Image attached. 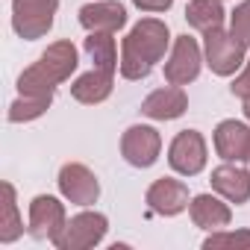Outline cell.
<instances>
[{"label": "cell", "mask_w": 250, "mask_h": 250, "mask_svg": "<svg viewBox=\"0 0 250 250\" xmlns=\"http://www.w3.org/2000/svg\"><path fill=\"white\" fill-rule=\"evenodd\" d=\"M168 42H171V33H168V24L159 21V18H142L130 36L124 39L121 44V77L124 80H145L150 77L153 65L165 56L168 50Z\"/></svg>", "instance_id": "6da1fadb"}, {"label": "cell", "mask_w": 250, "mask_h": 250, "mask_svg": "<svg viewBox=\"0 0 250 250\" xmlns=\"http://www.w3.org/2000/svg\"><path fill=\"white\" fill-rule=\"evenodd\" d=\"M244 44L224 27H215L209 33H203V53H206V65L212 68V74L218 77H232L247 59H244Z\"/></svg>", "instance_id": "7a4b0ae2"}, {"label": "cell", "mask_w": 250, "mask_h": 250, "mask_svg": "<svg viewBox=\"0 0 250 250\" xmlns=\"http://www.w3.org/2000/svg\"><path fill=\"white\" fill-rule=\"evenodd\" d=\"M59 0H12V27L21 39L36 42L50 33Z\"/></svg>", "instance_id": "3957f363"}, {"label": "cell", "mask_w": 250, "mask_h": 250, "mask_svg": "<svg viewBox=\"0 0 250 250\" xmlns=\"http://www.w3.org/2000/svg\"><path fill=\"white\" fill-rule=\"evenodd\" d=\"M106 229H109L106 215H100V212H80V215H74L65 224L62 235L53 244L59 250H88V247H94V244L103 241Z\"/></svg>", "instance_id": "277c9868"}, {"label": "cell", "mask_w": 250, "mask_h": 250, "mask_svg": "<svg viewBox=\"0 0 250 250\" xmlns=\"http://www.w3.org/2000/svg\"><path fill=\"white\" fill-rule=\"evenodd\" d=\"M168 165L183 177H197L206 168V139L197 130H183L168 147Z\"/></svg>", "instance_id": "5b68a950"}, {"label": "cell", "mask_w": 250, "mask_h": 250, "mask_svg": "<svg viewBox=\"0 0 250 250\" xmlns=\"http://www.w3.org/2000/svg\"><path fill=\"white\" fill-rule=\"evenodd\" d=\"M200 65H203L200 44H197L191 36H177V39H174L171 59L165 62V80H168L171 85H188V83L197 80Z\"/></svg>", "instance_id": "8992f818"}, {"label": "cell", "mask_w": 250, "mask_h": 250, "mask_svg": "<svg viewBox=\"0 0 250 250\" xmlns=\"http://www.w3.org/2000/svg\"><path fill=\"white\" fill-rule=\"evenodd\" d=\"M159 150H162V136L145 124H136L121 136V156L133 168H150L159 159Z\"/></svg>", "instance_id": "52a82bcc"}, {"label": "cell", "mask_w": 250, "mask_h": 250, "mask_svg": "<svg viewBox=\"0 0 250 250\" xmlns=\"http://www.w3.org/2000/svg\"><path fill=\"white\" fill-rule=\"evenodd\" d=\"M65 224H68V215L56 197H50V194L33 197V203H30V235L33 238L56 241L65 229Z\"/></svg>", "instance_id": "ba28073f"}, {"label": "cell", "mask_w": 250, "mask_h": 250, "mask_svg": "<svg viewBox=\"0 0 250 250\" xmlns=\"http://www.w3.org/2000/svg\"><path fill=\"white\" fill-rule=\"evenodd\" d=\"M56 183H59L62 197L71 200L74 206H91V203H97V197H100V183H97V177H94L85 165H80V162L62 165Z\"/></svg>", "instance_id": "9c48e42d"}, {"label": "cell", "mask_w": 250, "mask_h": 250, "mask_svg": "<svg viewBox=\"0 0 250 250\" xmlns=\"http://www.w3.org/2000/svg\"><path fill=\"white\" fill-rule=\"evenodd\" d=\"M145 200H147L150 212H156L162 218H174L183 209H188V186L174 177H162L147 188Z\"/></svg>", "instance_id": "30bf717a"}, {"label": "cell", "mask_w": 250, "mask_h": 250, "mask_svg": "<svg viewBox=\"0 0 250 250\" xmlns=\"http://www.w3.org/2000/svg\"><path fill=\"white\" fill-rule=\"evenodd\" d=\"M215 150L224 162H250V127L241 121H221L215 127Z\"/></svg>", "instance_id": "8fae6325"}, {"label": "cell", "mask_w": 250, "mask_h": 250, "mask_svg": "<svg viewBox=\"0 0 250 250\" xmlns=\"http://www.w3.org/2000/svg\"><path fill=\"white\" fill-rule=\"evenodd\" d=\"M212 188L227 200V203H247L250 200V171H244L238 162L218 165L212 171Z\"/></svg>", "instance_id": "7c38bea8"}, {"label": "cell", "mask_w": 250, "mask_h": 250, "mask_svg": "<svg viewBox=\"0 0 250 250\" xmlns=\"http://www.w3.org/2000/svg\"><path fill=\"white\" fill-rule=\"evenodd\" d=\"M80 24L88 33H118L127 24V9L118 0H100V3H85L80 9Z\"/></svg>", "instance_id": "4fadbf2b"}, {"label": "cell", "mask_w": 250, "mask_h": 250, "mask_svg": "<svg viewBox=\"0 0 250 250\" xmlns=\"http://www.w3.org/2000/svg\"><path fill=\"white\" fill-rule=\"evenodd\" d=\"M188 109V97L183 91V85H165L156 88L145 97L142 103V115L153 118V121H174Z\"/></svg>", "instance_id": "5bb4252c"}, {"label": "cell", "mask_w": 250, "mask_h": 250, "mask_svg": "<svg viewBox=\"0 0 250 250\" xmlns=\"http://www.w3.org/2000/svg\"><path fill=\"white\" fill-rule=\"evenodd\" d=\"M39 65H42V68L47 71V77L59 85V83L71 80V74H74V71H77V65H80V59H77V47H74L68 39L53 42V44L42 53Z\"/></svg>", "instance_id": "9a60e30c"}, {"label": "cell", "mask_w": 250, "mask_h": 250, "mask_svg": "<svg viewBox=\"0 0 250 250\" xmlns=\"http://www.w3.org/2000/svg\"><path fill=\"white\" fill-rule=\"evenodd\" d=\"M188 215H191L194 227L209 229V232L224 229V227L229 224V218H232L229 206H227L224 200H218L215 194H197V197L188 203Z\"/></svg>", "instance_id": "2e32d148"}, {"label": "cell", "mask_w": 250, "mask_h": 250, "mask_svg": "<svg viewBox=\"0 0 250 250\" xmlns=\"http://www.w3.org/2000/svg\"><path fill=\"white\" fill-rule=\"evenodd\" d=\"M112 83H115V74H106L100 68H91L88 74H83V77H77L71 83V97L77 103L97 106V103H103L112 94Z\"/></svg>", "instance_id": "e0dca14e"}, {"label": "cell", "mask_w": 250, "mask_h": 250, "mask_svg": "<svg viewBox=\"0 0 250 250\" xmlns=\"http://www.w3.org/2000/svg\"><path fill=\"white\" fill-rule=\"evenodd\" d=\"M85 53L91 56L94 68L106 71V74H115L121 68L118 62V47H115V39L112 33H88L85 39Z\"/></svg>", "instance_id": "ac0fdd59"}, {"label": "cell", "mask_w": 250, "mask_h": 250, "mask_svg": "<svg viewBox=\"0 0 250 250\" xmlns=\"http://www.w3.org/2000/svg\"><path fill=\"white\" fill-rule=\"evenodd\" d=\"M186 21H188V27H194L200 33H209V30L221 27L224 24L221 0H191L186 6Z\"/></svg>", "instance_id": "d6986e66"}, {"label": "cell", "mask_w": 250, "mask_h": 250, "mask_svg": "<svg viewBox=\"0 0 250 250\" xmlns=\"http://www.w3.org/2000/svg\"><path fill=\"white\" fill-rule=\"evenodd\" d=\"M24 232V224L18 218V203H15V188L12 183H3V215H0V241L9 244Z\"/></svg>", "instance_id": "ffe728a7"}, {"label": "cell", "mask_w": 250, "mask_h": 250, "mask_svg": "<svg viewBox=\"0 0 250 250\" xmlns=\"http://www.w3.org/2000/svg\"><path fill=\"white\" fill-rule=\"evenodd\" d=\"M18 91L27 97H53L56 94V83L47 77V71L36 62L30 65L21 77H18Z\"/></svg>", "instance_id": "44dd1931"}, {"label": "cell", "mask_w": 250, "mask_h": 250, "mask_svg": "<svg viewBox=\"0 0 250 250\" xmlns=\"http://www.w3.org/2000/svg\"><path fill=\"white\" fill-rule=\"evenodd\" d=\"M50 103H53V97H27V94H21V97L9 106V121H12V124L36 121V118H42V115L50 109Z\"/></svg>", "instance_id": "7402d4cb"}, {"label": "cell", "mask_w": 250, "mask_h": 250, "mask_svg": "<svg viewBox=\"0 0 250 250\" xmlns=\"http://www.w3.org/2000/svg\"><path fill=\"white\" fill-rule=\"evenodd\" d=\"M206 250H221V247H247L250 250V229H235V232H224V229H215L206 241H203Z\"/></svg>", "instance_id": "603a6c76"}, {"label": "cell", "mask_w": 250, "mask_h": 250, "mask_svg": "<svg viewBox=\"0 0 250 250\" xmlns=\"http://www.w3.org/2000/svg\"><path fill=\"white\" fill-rule=\"evenodd\" d=\"M229 33L244 44L250 47V0H244V3H238L229 15Z\"/></svg>", "instance_id": "cb8c5ba5"}, {"label": "cell", "mask_w": 250, "mask_h": 250, "mask_svg": "<svg viewBox=\"0 0 250 250\" xmlns=\"http://www.w3.org/2000/svg\"><path fill=\"white\" fill-rule=\"evenodd\" d=\"M229 88H232V94H235V97H241V100H247V97H250V59L244 62V71L232 80V85H229Z\"/></svg>", "instance_id": "d4e9b609"}, {"label": "cell", "mask_w": 250, "mask_h": 250, "mask_svg": "<svg viewBox=\"0 0 250 250\" xmlns=\"http://www.w3.org/2000/svg\"><path fill=\"white\" fill-rule=\"evenodd\" d=\"M142 12H168L174 0H133Z\"/></svg>", "instance_id": "484cf974"}, {"label": "cell", "mask_w": 250, "mask_h": 250, "mask_svg": "<svg viewBox=\"0 0 250 250\" xmlns=\"http://www.w3.org/2000/svg\"><path fill=\"white\" fill-rule=\"evenodd\" d=\"M244 118H247V121H250V97H247V100H244Z\"/></svg>", "instance_id": "4316f807"}]
</instances>
